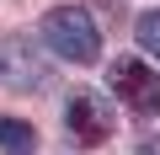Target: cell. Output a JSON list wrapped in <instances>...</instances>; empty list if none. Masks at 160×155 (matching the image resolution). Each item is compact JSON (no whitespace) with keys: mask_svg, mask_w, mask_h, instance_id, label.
I'll list each match as a JSON object with an SVG mask.
<instances>
[{"mask_svg":"<svg viewBox=\"0 0 160 155\" xmlns=\"http://www.w3.org/2000/svg\"><path fill=\"white\" fill-rule=\"evenodd\" d=\"M0 155H38V128L16 112L0 118Z\"/></svg>","mask_w":160,"mask_h":155,"instance_id":"obj_5","label":"cell"},{"mask_svg":"<svg viewBox=\"0 0 160 155\" xmlns=\"http://www.w3.org/2000/svg\"><path fill=\"white\" fill-rule=\"evenodd\" d=\"M112 128H118V112H112V102H107L102 91L80 86V91H69V96H64V134H69L75 144L96 150V144H107V139H112Z\"/></svg>","mask_w":160,"mask_h":155,"instance_id":"obj_2","label":"cell"},{"mask_svg":"<svg viewBox=\"0 0 160 155\" xmlns=\"http://www.w3.org/2000/svg\"><path fill=\"white\" fill-rule=\"evenodd\" d=\"M133 32H139V48H144L149 59H160V11H144Z\"/></svg>","mask_w":160,"mask_h":155,"instance_id":"obj_6","label":"cell"},{"mask_svg":"<svg viewBox=\"0 0 160 155\" xmlns=\"http://www.w3.org/2000/svg\"><path fill=\"white\" fill-rule=\"evenodd\" d=\"M43 43L69 64H96V54H102V32H96L91 11H80V6H53L43 16Z\"/></svg>","mask_w":160,"mask_h":155,"instance_id":"obj_1","label":"cell"},{"mask_svg":"<svg viewBox=\"0 0 160 155\" xmlns=\"http://www.w3.org/2000/svg\"><path fill=\"white\" fill-rule=\"evenodd\" d=\"M0 80H6L11 91H38V86H48V59H38V48H32L27 32L0 43Z\"/></svg>","mask_w":160,"mask_h":155,"instance_id":"obj_4","label":"cell"},{"mask_svg":"<svg viewBox=\"0 0 160 155\" xmlns=\"http://www.w3.org/2000/svg\"><path fill=\"white\" fill-rule=\"evenodd\" d=\"M133 155H160V134H149V139H139V144H133Z\"/></svg>","mask_w":160,"mask_h":155,"instance_id":"obj_7","label":"cell"},{"mask_svg":"<svg viewBox=\"0 0 160 155\" xmlns=\"http://www.w3.org/2000/svg\"><path fill=\"white\" fill-rule=\"evenodd\" d=\"M107 91L128 107V112H139V118H160V75L144 64V59H118L112 70H107Z\"/></svg>","mask_w":160,"mask_h":155,"instance_id":"obj_3","label":"cell"}]
</instances>
